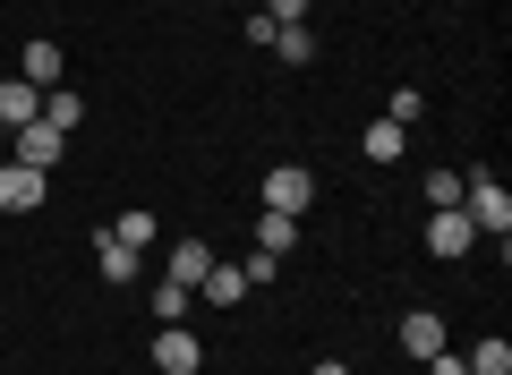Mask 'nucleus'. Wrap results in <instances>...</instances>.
Listing matches in <instances>:
<instances>
[{
    "instance_id": "nucleus-1",
    "label": "nucleus",
    "mask_w": 512,
    "mask_h": 375,
    "mask_svg": "<svg viewBox=\"0 0 512 375\" xmlns=\"http://www.w3.org/2000/svg\"><path fill=\"white\" fill-rule=\"evenodd\" d=\"M461 214H470L478 239H495V248H504V239H512V188H504L495 171H461Z\"/></svg>"
},
{
    "instance_id": "nucleus-2",
    "label": "nucleus",
    "mask_w": 512,
    "mask_h": 375,
    "mask_svg": "<svg viewBox=\"0 0 512 375\" xmlns=\"http://www.w3.org/2000/svg\"><path fill=\"white\" fill-rule=\"evenodd\" d=\"M256 197H265V214H308L316 205V171L308 162H274V171L256 179Z\"/></svg>"
},
{
    "instance_id": "nucleus-3",
    "label": "nucleus",
    "mask_w": 512,
    "mask_h": 375,
    "mask_svg": "<svg viewBox=\"0 0 512 375\" xmlns=\"http://www.w3.org/2000/svg\"><path fill=\"white\" fill-rule=\"evenodd\" d=\"M205 367V341L188 324H154V375H197Z\"/></svg>"
},
{
    "instance_id": "nucleus-4",
    "label": "nucleus",
    "mask_w": 512,
    "mask_h": 375,
    "mask_svg": "<svg viewBox=\"0 0 512 375\" xmlns=\"http://www.w3.org/2000/svg\"><path fill=\"white\" fill-rule=\"evenodd\" d=\"M52 197V179L26 171V162H0V214H35V205Z\"/></svg>"
},
{
    "instance_id": "nucleus-5",
    "label": "nucleus",
    "mask_w": 512,
    "mask_h": 375,
    "mask_svg": "<svg viewBox=\"0 0 512 375\" xmlns=\"http://www.w3.org/2000/svg\"><path fill=\"white\" fill-rule=\"evenodd\" d=\"M18 77H26V86H35V94H52L60 86V77H69V52H60V43H26V52H18Z\"/></svg>"
},
{
    "instance_id": "nucleus-6",
    "label": "nucleus",
    "mask_w": 512,
    "mask_h": 375,
    "mask_svg": "<svg viewBox=\"0 0 512 375\" xmlns=\"http://www.w3.org/2000/svg\"><path fill=\"white\" fill-rule=\"evenodd\" d=\"M60 154H69V137H60V128H43V120H26V128H18V162H26V171L52 179V162H60Z\"/></svg>"
},
{
    "instance_id": "nucleus-7",
    "label": "nucleus",
    "mask_w": 512,
    "mask_h": 375,
    "mask_svg": "<svg viewBox=\"0 0 512 375\" xmlns=\"http://www.w3.org/2000/svg\"><path fill=\"white\" fill-rule=\"evenodd\" d=\"M427 248H436V256H470V248H478L470 214H461V205H444V214H427Z\"/></svg>"
},
{
    "instance_id": "nucleus-8",
    "label": "nucleus",
    "mask_w": 512,
    "mask_h": 375,
    "mask_svg": "<svg viewBox=\"0 0 512 375\" xmlns=\"http://www.w3.org/2000/svg\"><path fill=\"white\" fill-rule=\"evenodd\" d=\"M205 265H214V248H205V239H171V256H163V282L197 290V282H205Z\"/></svg>"
},
{
    "instance_id": "nucleus-9",
    "label": "nucleus",
    "mask_w": 512,
    "mask_h": 375,
    "mask_svg": "<svg viewBox=\"0 0 512 375\" xmlns=\"http://www.w3.org/2000/svg\"><path fill=\"white\" fill-rule=\"evenodd\" d=\"M402 350H410V358L453 350V341H444V316H436V307H410V316H402Z\"/></svg>"
},
{
    "instance_id": "nucleus-10",
    "label": "nucleus",
    "mask_w": 512,
    "mask_h": 375,
    "mask_svg": "<svg viewBox=\"0 0 512 375\" xmlns=\"http://www.w3.org/2000/svg\"><path fill=\"white\" fill-rule=\"evenodd\" d=\"M26 120H43V94L26 86V77H0V128H9V137H18Z\"/></svg>"
},
{
    "instance_id": "nucleus-11",
    "label": "nucleus",
    "mask_w": 512,
    "mask_h": 375,
    "mask_svg": "<svg viewBox=\"0 0 512 375\" xmlns=\"http://www.w3.org/2000/svg\"><path fill=\"white\" fill-rule=\"evenodd\" d=\"M359 154L376 162V171H393V162L410 154V128H393V120H367V137H359Z\"/></svg>"
},
{
    "instance_id": "nucleus-12",
    "label": "nucleus",
    "mask_w": 512,
    "mask_h": 375,
    "mask_svg": "<svg viewBox=\"0 0 512 375\" xmlns=\"http://www.w3.org/2000/svg\"><path fill=\"white\" fill-rule=\"evenodd\" d=\"M94 265H103V282H111V290H128V282H137V248H120L111 231L94 239Z\"/></svg>"
},
{
    "instance_id": "nucleus-13",
    "label": "nucleus",
    "mask_w": 512,
    "mask_h": 375,
    "mask_svg": "<svg viewBox=\"0 0 512 375\" xmlns=\"http://www.w3.org/2000/svg\"><path fill=\"white\" fill-rule=\"evenodd\" d=\"M299 248V214H256V256H291Z\"/></svg>"
},
{
    "instance_id": "nucleus-14",
    "label": "nucleus",
    "mask_w": 512,
    "mask_h": 375,
    "mask_svg": "<svg viewBox=\"0 0 512 375\" xmlns=\"http://www.w3.org/2000/svg\"><path fill=\"white\" fill-rule=\"evenodd\" d=\"M197 290H205V299H214V307H239V299H248V273H239V265H222V256H214Z\"/></svg>"
},
{
    "instance_id": "nucleus-15",
    "label": "nucleus",
    "mask_w": 512,
    "mask_h": 375,
    "mask_svg": "<svg viewBox=\"0 0 512 375\" xmlns=\"http://www.w3.org/2000/svg\"><path fill=\"white\" fill-rule=\"evenodd\" d=\"M265 52H282L291 69H308V60L325 52V43H316V26H274V43H265Z\"/></svg>"
},
{
    "instance_id": "nucleus-16",
    "label": "nucleus",
    "mask_w": 512,
    "mask_h": 375,
    "mask_svg": "<svg viewBox=\"0 0 512 375\" xmlns=\"http://www.w3.org/2000/svg\"><path fill=\"white\" fill-rule=\"evenodd\" d=\"M111 239H120V248H137V256H146V248H154V214H146V205H128V214L111 222Z\"/></svg>"
},
{
    "instance_id": "nucleus-17",
    "label": "nucleus",
    "mask_w": 512,
    "mask_h": 375,
    "mask_svg": "<svg viewBox=\"0 0 512 375\" xmlns=\"http://www.w3.org/2000/svg\"><path fill=\"white\" fill-rule=\"evenodd\" d=\"M470 375H512V341H504V333H487V341L470 350Z\"/></svg>"
},
{
    "instance_id": "nucleus-18",
    "label": "nucleus",
    "mask_w": 512,
    "mask_h": 375,
    "mask_svg": "<svg viewBox=\"0 0 512 375\" xmlns=\"http://www.w3.org/2000/svg\"><path fill=\"white\" fill-rule=\"evenodd\" d=\"M188 299H197V290H180V282H154V324H180V316H188Z\"/></svg>"
},
{
    "instance_id": "nucleus-19",
    "label": "nucleus",
    "mask_w": 512,
    "mask_h": 375,
    "mask_svg": "<svg viewBox=\"0 0 512 375\" xmlns=\"http://www.w3.org/2000/svg\"><path fill=\"white\" fill-rule=\"evenodd\" d=\"M43 128H60V137L77 128V94H69V86H52V94H43Z\"/></svg>"
},
{
    "instance_id": "nucleus-20",
    "label": "nucleus",
    "mask_w": 512,
    "mask_h": 375,
    "mask_svg": "<svg viewBox=\"0 0 512 375\" xmlns=\"http://www.w3.org/2000/svg\"><path fill=\"white\" fill-rule=\"evenodd\" d=\"M444 205H461V171H427V214H444Z\"/></svg>"
},
{
    "instance_id": "nucleus-21",
    "label": "nucleus",
    "mask_w": 512,
    "mask_h": 375,
    "mask_svg": "<svg viewBox=\"0 0 512 375\" xmlns=\"http://www.w3.org/2000/svg\"><path fill=\"white\" fill-rule=\"evenodd\" d=\"M419 111H427V94H419V86H402V94H393V111H384V120H393V128H410V120H419Z\"/></svg>"
},
{
    "instance_id": "nucleus-22",
    "label": "nucleus",
    "mask_w": 512,
    "mask_h": 375,
    "mask_svg": "<svg viewBox=\"0 0 512 375\" xmlns=\"http://www.w3.org/2000/svg\"><path fill=\"white\" fill-rule=\"evenodd\" d=\"M239 273H248V290H265V282L282 273V256H256V248H248V256H239Z\"/></svg>"
},
{
    "instance_id": "nucleus-23",
    "label": "nucleus",
    "mask_w": 512,
    "mask_h": 375,
    "mask_svg": "<svg viewBox=\"0 0 512 375\" xmlns=\"http://www.w3.org/2000/svg\"><path fill=\"white\" fill-rule=\"evenodd\" d=\"M265 18L274 26H308V0H265Z\"/></svg>"
},
{
    "instance_id": "nucleus-24",
    "label": "nucleus",
    "mask_w": 512,
    "mask_h": 375,
    "mask_svg": "<svg viewBox=\"0 0 512 375\" xmlns=\"http://www.w3.org/2000/svg\"><path fill=\"white\" fill-rule=\"evenodd\" d=\"M427 367H436V375H470V358H453V350H436V358H427Z\"/></svg>"
},
{
    "instance_id": "nucleus-25",
    "label": "nucleus",
    "mask_w": 512,
    "mask_h": 375,
    "mask_svg": "<svg viewBox=\"0 0 512 375\" xmlns=\"http://www.w3.org/2000/svg\"><path fill=\"white\" fill-rule=\"evenodd\" d=\"M308 375H350V367H342V358H316V367H308Z\"/></svg>"
},
{
    "instance_id": "nucleus-26",
    "label": "nucleus",
    "mask_w": 512,
    "mask_h": 375,
    "mask_svg": "<svg viewBox=\"0 0 512 375\" xmlns=\"http://www.w3.org/2000/svg\"><path fill=\"white\" fill-rule=\"evenodd\" d=\"M205 9H222V0H205Z\"/></svg>"
}]
</instances>
